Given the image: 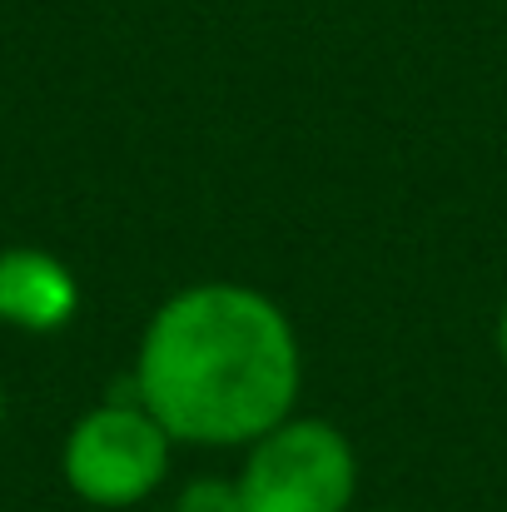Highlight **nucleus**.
Instances as JSON below:
<instances>
[{"label":"nucleus","instance_id":"nucleus-3","mask_svg":"<svg viewBox=\"0 0 507 512\" xmlns=\"http://www.w3.org/2000/svg\"><path fill=\"white\" fill-rule=\"evenodd\" d=\"M165 468L169 433L135 398H115L85 413L65 438V483L95 508H130L150 498Z\"/></svg>","mask_w":507,"mask_h":512},{"label":"nucleus","instance_id":"nucleus-2","mask_svg":"<svg viewBox=\"0 0 507 512\" xmlns=\"http://www.w3.org/2000/svg\"><path fill=\"white\" fill-rule=\"evenodd\" d=\"M358 463L348 438L324 418H284L239 473L244 512H348Z\"/></svg>","mask_w":507,"mask_h":512},{"label":"nucleus","instance_id":"nucleus-7","mask_svg":"<svg viewBox=\"0 0 507 512\" xmlns=\"http://www.w3.org/2000/svg\"><path fill=\"white\" fill-rule=\"evenodd\" d=\"M0 418H5V393H0Z\"/></svg>","mask_w":507,"mask_h":512},{"label":"nucleus","instance_id":"nucleus-5","mask_svg":"<svg viewBox=\"0 0 507 512\" xmlns=\"http://www.w3.org/2000/svg\"><path fill=\"white\" fill-rule=\"evenodd\" d=\"M174 512H244L239 498V483H224V478H199L179 493Z\"/></svg>","mask_w":507,"mask_h":512},{"label":"nucleus","instance_id":"nucleus-4","mask_svg":"<svg viewBox=\"0 0 507 512\" xmlns=\"http://www.w3.org/2000/svg\"><path fill=\"white\" fill-rule=\"evenodd\" d=\"M80 289L75 274L45 249L0 254V324L20 334H55L75 319Z\"/></svg>","mask_w":507,"mask_h":512},{"label":"nucleus","instance_id":"nucleus-6","mask_svg":"<svg viewBox=\"0 0 507 512\" xmlns=\"http://www.w3.org/2000/svg\"><path fill=\"white\" fill-rule=\"evenodd\" d=\"M498 348H503V358H507V309H503V324H498Z\"/></svg>","mask_w":507,"mask_h":512},{"label":"nucleus","instance_id":"nucleus-1","mask_svg":"<svg viewBox=\"0 0 507 512\" xmlns=\"http://www.w3.org/2000/svg\"><path fill=\"white\" fill-rule=\"evenodd\" d=\"M135 393L179 443H254L294 408L299 343L259 289L194 284L150 319Z\"/></svg>","mask_w":507,"mask_h":512}]
</instances>
